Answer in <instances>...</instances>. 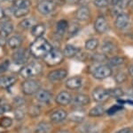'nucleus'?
Here are the masks:
<instances>
[{
  "mask_svg": "<svg viewBox=\"0 0 133 133\" xmlns=\"http://www.w3.org/2000/svg\"><path fill=\"white\" fill-rule=\"evenodd\" d=\"M51 44L44 39V38H37L31 44L30 53L36 58H44V56L51 50Z\"/></svg>",
  "mask_w": 133,
  "mask_h": 133,
  "instance_id": "f257e3e1",
  "label": "nucleus"
},
{
  "mask_svg": "<svg viewBox=\"0 0 133 133\" xmlns=\"http://www.w3.org/2000/svg\"><path fill=\"white\" fill-rule=\"evenodd\" d=\"M42 71V65L37 62H32V63L23 66L20 71V75L24 79H29L30 77L36 76L39 74Z\"/></svg>",
  "mask_w": 133,
  "mask_h": 133,
  "instance_id": "f03ea898",
  "label": "nucleus"
},
{
  "mask_svg": "<svg viewBox=\"0 0 133 133\" xmlns=\"http://www.w3.org/2000/svg\"><path fill=\"white\" fill-rule=\"evenodd\" d=\"M64 55L61 51L56 48H51V50L44 57V61L47 65L54 66L58 65L63 61Z\"/></svg>",
  "mask_w": 133,
  "mask_h": 133,
  "instance_id": "7ed1b4c3",
  "label": "nucleus"
},
{
  "mask_svg": "<svg viewBox=\"0 0 133 133\" xmlns=\"http://www.w3.org/2000/svg\"><path fill=\"white\" fill-rule=\"evenodd\" d=\"M40 89V83L36 80H27L22 83L21 90L27 96L36 94Z\"/></svg>",
  "mask_w": 133,
  "mask_h": 133,
  "instance_id": "20e7f679",
  "label": "nucleus"
},
{
  "mask_svg": "<svg viewBox=\"0 0 133 133\" xmlns=\"http://www.w3.org/2000/svg\"><path fill=\"white\" fill-rule=\"evenodd\" d=\"M112 74V69L109 65H98L92 71V75L97 80H104Z\"/></svg>",
  "mask_w": 133,
  "mask_h": 133,
  "instance_id": "39448f33",
  "label": "nucleus"
},
{
  "mask_svg": "<svg viewBox=\"0 0 133 133\" xmlns=\"http://www.w3.org/2000/svg\"><path fill=\"white\" fill-rule=\"evenodd\" d=\"M110 96V93L108 89H105L104 88L98 87L92 91V98L95 102L101 103L105 102L106 100L108 99Z\"/></svg>",
  "mask_w": 133,
  "mask_h": 133,
  "instance_id": "423d86ee",
  "label": "nucleus"
},
{
  "mask_svg": "<svg viewBox=\"0 0 133 133\" xmlns=\"http://www.w3.org/2000/svg\"><path fill=\"white\" fill-rule=\"evenodd\" d=\"M37 9L41 14L47 15L53 12V10L55 9V5L50 0H44L37 5Z\"/></svg>",
  "mask_w": 133,
  "mask_h": 133,
  "instance_id": "0eeeda50",
  "label": "nucleus"
},
{
  "mask_svg": "<svg viewBox=\"0 0 133 133\" xmlns=\"http://www.w3.org/2000/svg\"><path fill=\"white\" fill-rule=\"evenodd\" d=\"M94 29L99 34L105 33L108 30V23L104 16H98L94 23Z\"/></svg>",
  "mask_w": 133,
  "mask_h": 133,
  "instance_id": "6e6552de",
  "label": "nucleus"
},
{
  "mask_svg": "<svg viewBox=\"0 0 133 133\" xmlns=\"http://www.w3.org/2000/svg\"><path fill=\"white\" fill-rule=\"evenodd\" d=\"M68 72L64 69H57L52 72H51L48 74L49 80L52 81V82H56V81H61L66 77Z\"/></svg>",
  "mask_w": 133,
  "mask_h": 133,
  "instance_id": "1a4fd4ad",
  "label": "nucleus"
},
{
  "mask_svg": "<svg viewBox=\"0 0 133 133\" xmlns=\"http://www.w3.org/2000/svg\"><path fill=\"white\" fill-rule=\"evenodd\" d=\"M55 101H56L57 104L59 105V106H66L72 102V96L68 92L61 91L57 95L56 98H55Z\"/></svg>",
  "mask_w": 133,
  "mask_h": 133,
  "instance_id": "9d476101",
  "label": "nucleus"
},
{
  "mask_svg": "<svg viewBox=\"0 0 133 133\" xmlns=\"http://www.w3.org/2000/svg\"><path fill=\"white\" fill-rule=\"evenodd\" d=\"M12 60L16 64H24L28 60V55L24 48H20L12 54Z\"/></svg>",
  "mask_w": 133,
  "mask_h": 133,
  "instance_id": "9b49d317",
  "label": "nucleus"
},
{
  "mask_svg": "<svg viewBox=\"0 0 133 133\" xmlns=\"http://www.w3.org/2000/svg\"><path fill=\"white\" fill-rule=\"evenodd\" d=\"M130 21V18L127 14H119L115 19V25L118 30H123L124 28H126L129 24Z\"/></svg>",
  "mask_w": 133,
  "mask_h": 133,
  "instance_id": "f8f14e48",
  "label": "nucleus"
},
{
  "mask_svg": "<svg viewBox=\"0 0 133 133\" xmlns=\"http://www.w3.org/2000/svg\"><path fill=\"white\" fill-rule=\"evenodd\" d=\"M66 117H68V113L65 110H63V109H59V110H56L51 113L50 119L52 123H59L61 122L65 121Z\"/></svg>",
  "mask_w": 133,
  "mask_h": 133,
  "instance_id": "ddd939ff",
  "label": "nucleus"
},
{
  "mask_svg": "<svg viewBox=\"0 0 133 133\" xmlns=\"http://www.w3.org/2000/svg\"><path fill=\"white\" fill-rule=\"evenodd\" d=\"M90 102H91V98L84 94H78V95L75 96L74 98H72V103L75 106H86V105L90 104Z\"/></svg>",
  "mask_w": 133,
  "mask_h": 133,
  "instance_id": "4468645a",
  "label": "nucleus"
},
{
  "mask_svg": "<svg viewBox=\"0 0 133 133\" xmlns=\"http://www.w3.org/2000/svg\"><path fill=\"white\" fill-rule=\"evenodd\" d=\"M36 97L38 102L43 104H47L51 100V93L45 89H39L36 94Z\"/></svg>",
  "mask_w": 133,
  "mask_h": 133,
  "instance_id": "2eb2a0df",
  "label": "nucleus"
},
{
  "mask_svg": "<svg viewBox=\"0 0 133 133\" xmlns=\"http://www.w3.org/2000/svg\"><path fill=\"white\" fill-rule=\"evenodd\" d=\"M14 31V25L9 21H3L0 23V36L1 37H7Z\"/></svg>",
  "mask_w": 133,
  "mask_h": 133,
  "instance_id": "dca6fc26",
  "label": "nucleus"
},
{
  "mask_svg": "<svg viewBox=\"0 0 133 133\" xmlns=\"http://www.w3.org/2000/svg\"><path fill=\"white\" fill-rule=\"evenodd\" d=\"M76 19L80 21H88L91 17V12L86 5H83L76 11Z\"/></svg>",
  "mask_w": 133,
  "mask_h": 133,
  "instance_id": "f3484780",
  "label": "nucleus"
},
{
  "mask_svg": "<svg viewBox=\"0 0 133 133\" xmlns=\"http://www.w3.org/2000/svg\"><path fill=\"white\" fill-rule=\"evenodd\" d=\"M17 79L15 76L8 75V76H4L0 78V88L1 89H8L12 87L16 82Z\"/></svg>",
  "mask_w": 133,
  "mask_h": 133,
  "instance_id": "a211bd4d",
  "label": "nucleus"
},
{
  "mask_svg": "<svg viewBox=\"0 0 133 133\" xmlns=\"http://www.w3.org/2000/svg\"><path fill=\"white\" fill-rule=\"evenodd\" d=\"M66 86L68 89L76 90L82 87V80L80 77H72L66 81Z\"/></svg>",
  "mask_w": 133,
  "mask_h": 133,
  "instance_id": "6ab92c4d",
  "label": "nucleus"
},
{
  "mask_svg": "<svg viewBox=\"0 0 133 133\" xmlns=\"http://www.w3.org/2000/svg\"><path fill=\"white\" fill-rule=\"evenodd\" d=\"M79 53V50L76 47L73 46V45H68L65 47L63 50L64 56L68 57V58H72V57L76 56L77 54Z\"/></svg>",
  "mask_w": 133,
  "mask_h": 133,
  "instance_id": "aec40b11",
  "label": "nucleus"
},
{
  "mask_svg": "<svg viewBox=\"0 0 133 133\" xmlns=\"http://www.w3.org/2000/svg\"><path fill=\"white\" fill-rule=\"evenodd\" d=\"M45 32V26L44 24H36L31 29V34L35 38H42Z\"/></svg>",
  "mask_w": 133,
  "mask_h": 133,
  "instance_id": "412c9836",
  "label": "nucleus"
},
{
  "mask_svg": "<svg viewBox=\"0 0 133 133\" xmlns=\"http://www.w3.org/2000/svg\"><path fill=\"white\" fill-rule=\"evenodd\" d=\"M105 113H106L105 107L101 106V105H98V106H94L93 108L90 110L89 115L91 117H98V116H102Z\"/></svg>",
  "mask_w": 133,
  "mask_h": 133,
  "instance_id": "4be33fe9",
  "label": "nucleus"
},
{
  "mask_svg": "<svg viewBox=\"0 0 133 133\" xmlns=\"http://www.w3.org/2000/svg\"><path fill=\"white\" fill-rule=\"evenodd\" d=\"M68 22L66 20H61L56 24V33L59 36H63L64 33L68 31Z\"/></svg>",
  "mask_w": 133,
  "mask_h": 133,
  "instance_id": "5701e85b",
  "label": "nucleus"
},
{
  "mask_svg": "<svg viewBox=\"0 0 133 133\" xmlns=\"http://www.w3.org/2000/svg\"><path fill=\"white\" fill-rule=\"evenodd\" d=\"M51 124L48 123H45V122H41L40 123L37 124L36 130H35V133H48L50 132L51 130Z\"/></svg>",
  "mask_w": 133,
  "mask_h": 133,
  "instance_id": "b1692460",
  "label": "nucleus"
},
{
  "mask_svg": "<svg viewBox=\"0 0 133 133\" xmlns=\"http://www.w3.org/2000/svg\"><path fill=\"white\" fill-rule=\"evenodd\" d=\"M12 13H14V15L16 18H21V17H24L29 14V7H18V8L14 7Z\"/></svg>",
  "mask_w": 133,
  "mask_h": 133,
  "instance_id": "393cba45",
  "label": "nucleus"
},
{
  "mask_svg": "<svg viewBox=\"0 0 133 133\" xmlns=\"http://www.w3.org/2000/svg\"><path fill=\"white\" fill-rule=\"evenodd\" d=\"M21 42H22V40H21V38L17 37V36H14V37H12L8 39L7 44L12 49H16L21 47Z\"/></svg>",
  "mask_w": 133,
  "mask_h": 133,
  "instance_id": "a878e982",
  "label": "nucleus"
},
{
  "mask_svg": "<svg viewBox=\"0 0 133 133\" xmlns=\"http://www.w3.org/2000/svg\"><path fill=\"white\" fill-rule=\"evenodd\" d=\"M124 63V58L122 56H115L112 57L108 62V64L110 67H117V66H120L122 64H123Z\"/></svg>",
  "mask_w": 133,
  "mask_h": 133,
  "instance_id": "bb28decb",
  "label": "nucleus"
},
{
  "mask_svg": "<svg viewBox=\"0 0 133 133\" xmlns=\"http://www.w3.org/2000/svg\"><path fill=\"white\" fill-rule=\"evenodd\" d=\"M102 51L106 54H112L114 51L115 50V46L113 42L110 41H107L104 42V44L102 45Z\"/></svg>",
  "mask_w": 133,
  "mask_h": 133,
  "instance_id": "cd10ccee",
  "label": "nucleus"
},
{
  "mask_svg": "<svg viewBox=\"0 0 133 133\" xmlns=\"http://www.w3.org/2000/svg\"><path fill=\"white\" fill-rule=\"evenodd\" d=\"M80 30V26H79L78 23H72V24L68 25V37L69 38H72L74 37L75 35H76L77 32L79 31Z\"/></svg>",
  "mask_w": 133,
  "mask_h": 133,
  "instance_id": "c85d7f7f",
  "label": "nucleus"
},
{
  "mask_svg": "<svg viewBox=\"0 0 133 133\" xmlns=\"http://www.w3.org/2000/svg\"><path fill=\"white\" fill-rule=\"evenodd\" d=\"M19 26H21L22 29H24V30L32 29V28L35 26V20L32 19V18L25 19V20H23L22 21H21Z\"/></svg>",
  "mask_w": 133,
  "mask_h": 133,
  "instance_id": "c756f323",
  "label": "nucleus"
},
{
  "mask_svg": "<svg viewBox=\"0 0 133 133\" xmlns=\"http://www.w3.org/2000/svg\"><path fill=\"white\" fill-rule=\"evenodd\" d=\"M98 47V40L97 38H91L85 42V48L87 50H95Z\"/></svg>",
  "mask_w": 133,
  "mask_h": 133,
  "instance_id": "7c9ffc66",
  "label": "nucleus"
},
{
  "mask_svg": "<svg viewBox=\"0 0 133 133\" xmlns=\"http://www.w3.org/2000/svg\"><path fill=\"white\" fill-rule=\"evenodd\" d=\"M14 7L18 8V7H30L31 2L30 0H14Z\"/></svg>",
  "mask_w": 133,
  "mask_h": 133,
  "instance_id": "2f4dec72",
  "label": "nucleus"
},
{
  "mask_svg": "<svg viewBox=\"0 0 133 133\" xmlns=\"http://www.w3.org/2000/svg\"><path fill=\"white\" fill-rule=\"evenodd\" d=\"M12 120L10 117H2L0 119V127L3 129H7L12 126Z\"/></svg>",
  "mask_w": 133,
  "mask_h": 133,
  "instance_id": "473e14b6",
  "label": "nucleus"
},
{
  "mask_svg": "<svg viewBox=\"0 0 133 133\" xmlns=\"http://www.w3.org/2000/svg\"><path fill=\"white\" fill-rule=\"evenodd\" d=\"M93 4L98 8H104L108 6L109 0H93Z\"/></svg>",
  "mask_w": 133,
  "mask_h": 133,
  "instance_id": "72a5a7b5",
  "label": "nucleus"
},
{
  "mask_svg": "<svg viewBox=\"0 0 133 133\" xmlns=\"http://www.w3.org/2000/svg\"><path fill=\"white\" fill-rule=\"evenodd\" d=\"M109 93H110V96H114V97H120L123 95V92L121 89H113L112 90H109Z\"/></svg>",
  "mask_w": 133,
  "mask_h": 133,
  "instance_id": "f704fd0d",
  "label": "nucleus"
},
{
  "mask_svg": "<svg viewBox=\"0 0 133 133\" xmlns=\"http://www.w3.org/2000/svg\"><path fill=\"white\" fill-rule=\"evenodd\" d=\"M10 66V62L8 61V60H5V61H4L3 63L0 64V74L3 73V72H5L7 71V69L9 68Z\"/></svg>",
  "mask_w": 133,
  "mask_h": 133,
  "instance_id": "c9c22d12",
  "label": "nucleus"
},
{
  "mask_svg": "<svg viewBox=\"0 0 133 133\" xmlns=\"http://www.w3.org/2000/svg\"><path fill=\"white\" fill-rule=\"evenodd\" d=\"M29 113L30 116H34V117L38 116L39 113H40V109L38 108L37 106H32L31 108L29 109Z\"/></svg>",
  "mask_w": 133,
  "mask_h": 133,
  "instance_id": "e433bc0d",
  "label": "nucleus"
},
{
  "mask_svg": "<svg viewBox=\"0 0 133 133\" xmlns=\"http://www.w3.org/2000/svg\"><path fill=\"white\" fill-rule=\"evenodd\" d=\"M24 116H25V113L21 109H17V110H15V112H14V117H15L16 120H18V121L22 120L23 118H24Z\"/></svg>",
  "mask_w": 133,
  "mask_h": 133,
  "instance_id": "4c0bfd02",
  "label": "nucleus"
},
{
  "mask_svg": "<svg viewBox=\"0 0 133 133\" xmlns=\"http://www.w3.org/2000/svg\"><path fill=\"white\" fill-rule=\"evenodd\" d=\"M122 109V106H114L111 107L110 109H108V111H107V113H108V114L109 115H113L115 114V113L118 112V111H120Z\"/></svg>",
  "mask_w": 133,
  "mask_h": 133,
  "instance_id": "58836bf2",
  "label": "nucleus"
},
{
  "mask_svg": "<svg viewBox=\"0 0 133 133\" xmlns=\"http://www.w3.org/2000/svg\"><path fill=\"white\" fill-rule=\"evenodd\" d=\"M125 79H126V76H125V74L123 73V72H120V73L116 74V76H115V80L119 83L123 82V81L125 80Z\"/></svg>",
  "mask_w": 133,
  "mask_h": 133,
  "instance_id": "ea45409f",
  "label": "nucleus"
},
{
  "mask_svg": "<svg viewBox=\"0 0 133 133\" xmlns=\"http://www.w3.org/2000/svg\"><path fill=\"white\" fill-rule=\"evenodd\" d=\"M14 104H15L18 107H20L24 104V99L21 97H16L15 99H14Z\"/></svg>",
  "mask_w": 133,
  "mask_h": 133,
  "instance_id": "a19ab883",
  "label": "nucleus"
},
{
  "mask_svg": "<svg viewBox=\"0 0 133 133\" xmlns=\"http://www.w3.org/2000/svg\"><path fill=\"white\" fill-rule=\"evenodd\" d=\"M112 2V5H115V6H117V5H120L123 2V0H111Z\"/></svg>",
  "mask_w": 133,
  "mask_h": 133,
  "instance_id": "79ce46f5",
  "label": "nucleus"
},
{
  "mask_svg": "<svg viewBox=\"0 0 133 133\" xmlns=\"http://www.w3.org/2000/svg\"><path fill=\"white\" fill-rule=\"evenodd\" d=\"M91 2V0H80L79 1V3L81 4V5H88V4Z\"/></svg>",
  "mask_w": 133,
  "mask_h": 133,
  "instance_id": "37998d69",
  "label": "nucleus"
},
{
  "mask_svg": "<svg viewBox=\"0 0 133 133\" xmlns=\"http://www.w3.org/2000/svg\"><path fill=\"white\" fill-rule=\"evenodd\" d=\"M5 44V38H4V37H1V36H0V47H3Z\"/></svg>",
  "mask_w": 133,
  "mask_h": 133,
  "instance_id": "c03bdc74",
  "label": "nucleus"
},
{
  "mask_svg": "<svg viewBox=\"0 0 133 133\" xmlns=\"http://www.w3.org/2000/svg\"><path fill=\"white\" fill-rule=\"evenodd\" d=\"M129 130H130L129 128H124V129H122V130H119V131H117L116 133H127Z\"/></svg>",
  "mask_w": 133,
  "mask_h": 133,
  "instance_id": "a18cd8bd",
  "label": "nucleus"
},
{
  "mask_svg": "<svg viewBox=\"0 0 133 133\" xmlns=\"http://www.w3.org/2000/svg\"><path fill=\"white\" fill-rule=\"evenodd\" d=\"M128 72H129V73H130V76H131L132 78H133V65H130V67H129Z\"/></svg>",
  "mask_w": 133,
  "mask_h": 133,
  "instance_id": "49530a36",
  "label": "nucleus"
},
{
  "mask_svg": "<svg viewBox=\"0 0 133 133\" xmlns=\"http://www.w3.org/2000/svg\"><path fill=\"white\" fill-rule=\"evenodd\" d=\"M4 16H5V12H4V10L2 9L1 7H0V20H1V19H3Z\"/></svg>",
  "mask_w": 133,
  "mask_h": 133,
  "instance_id": "de8ad7c7",
  "label": "nucleus"
},
{
  "mask_svg": "<svg viewBox=\"0 0 133 133\" xmlns=\"http://www.w3.org/2000/svg\"><path fill=\"white\" fill-rule=\"evenodd\" d=\"M79 1H80V0H66V2H68V3H70V4L79 3Z\"/></svg>",
  "mask_w": 133,
  "mask_h": 133,
  "instance_id": "09e8293b",
  "label": "nucleus"
},
{
  "mask_svg": "<svg viewBox=\"0 0 133 133\" xmlns=\"http://www.w3.org/2000/svg\"><path fill=\"white\" fill-rule=\"evenodd\" d=\"M128 95L130 96L131 98H133V89H130V90L128 91Z\"/></svg>",
  "mask_w": 133,
  "mask_h": 133,
  "instance_id": "8fccbe9b",
  "label": "nucleus"
},
{
  "mask_svg": "<svg viewBox=\"0 0 133 133\" xmlns=\"http://www.w3.org/2000/svg\"><path fill=\"white\" fill-rule=\"evenodd\" d=\"M57 133H70L68 130H59V131H58Z\"/></svg>",
  "mask_w": 133,
  "mask_h": 133,
  "instance_id": "3c124183",
  "label": "nucleus"
},
{
  "mask_svg": "<svg viewBox=\"0 0 133 133\" xmlns=\"http://www.w3.org/2000/svg\"><path fill=\"white\" fill-rule=\"evenodd\" d=\"M127 133H133V130H130Z\"/></svg>",
  "mask_w": 133,
  "mask_h": 133,
  "instance_id": "603ef678",
  "label": "nucleus"
},
{
  "mask_svg": "<svg viewBox=\"0 0 133 133\" xmlns=\"http://www.w3.org/2000/svg\"><path fill=\"white\" fill-rule=\"evenodd\" d=\"M3 1H5V0H0V2H3Z\"/></svg>",
  "mask_w": 133,
  "mask_h": 133,
  "instance_id": "864d4df0",
  "label": "nucleus"
},
{
  "mask_svg": "<svg viewBox=\"0 0 133 133\" xmlns=\"http://www.w3.org/2000/svg\"><path fill=\"white\" fill-rule=\"evenodd\" d=\"M0 133H5V132H3V131H1V130H0Z\"/></svg>",
  "mask_w": 133,
  "mask_h": 133,
  "instance_id": "5fc2aeb1",
  "label": "nucleus"
},
{
  "mask_svg": "<svg viewBox=\"0 0 133 133\" xmlns=\"http://www.w3.org/2000/svg\"><path fill=\"white\" fill-rule=\"evenodd\" d=\"M132 86H133V81H132Z\"/></svg>",
  "mask_w": 133,
  "mask_h": 133,
  "instance_id": "6e6d98bb",
  "label": "nucleus"
},
{
  "mask_svg": "<svg viewBox=\"0 0 133 133\" xmlns=\"http://www.w3.org/2000/svg\"><path fill=\"white\" fill-rule=\"evenodd\" d=\"M50 1H51V0H50Z\"/></svg>",
  "mask_w": 133,
  "mask_h": 133,
  "instance_id": "4d7b16f0",
  "label": "nucleus"
}]
</instances>
